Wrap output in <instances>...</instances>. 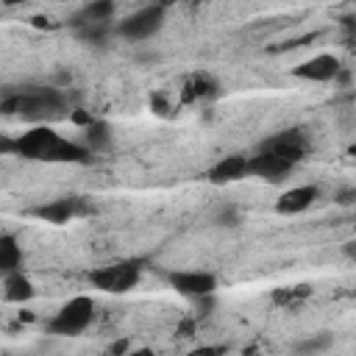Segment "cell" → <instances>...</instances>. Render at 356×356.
Masks as SVG:
<instances>
[{"instance_id": "obj_8", "label": "cell", "mask_w": 356, "mask_h": 356, "mask_svg": "<svg viewBox=\"0 0 356 356\" xmlns=\"http://www.w3.org/2000/svg\"><path fill=\"white\" fill-rule=\"evenodd\" d=\"M295 78H303V81H314V83H325V81H334L339 75V58L331 56V53H317L306 61H300L295 70H292Z\"/></svg>"}, {"instance_id": "obj_2", "label": "cell", "mask_w": 356, "mask_h": 356, "mask_svg": "<svg viewBox=\"0 0 356 356\" xmlns=\"http://www.w3.org/2000/svg\"><path fill=\"white\" fill-rule=\"evenodd\" d=\"M3 111L14 114L19 120H28L33 125H44L50 120H58L67 114V97L58 89H28V92H17L8 100H3Z\"/></svg>"}, {"instance_id": "obj_3", "label": "cell", "mask_w": 356, "mask_h": 356, "mask_svg": "<svg viewBox=\"0 0 356 356\" xmlns=\"http://www.w3.org/2000/svg\"><path fill=\"white\" fill-rule=\"evenodd\" d=\"M145 261L139 259H125V261H114L106 267H97L89 273V281L100 289V292H111V295H122L128 289H134L142 278Z\"/></svg>"}, {"instance_id": "obj_22", "label": "cell", "mask_w": 356, "mask_h": 356, "mask_svg": "<svg viewBox=\"0 0 356 356\" xmlns=\"http://www.w3.org/2000/svg\"><path fill=\"white\" fill-rule=\"evenodd\" d=\"M122 356H156L150 348H136V350H125Z\"/></svg>"}, {"instance_id": "obj_21", "label": "cell", "mask_w": 356, "mask_h": 356, "mask_svg": "<svg viewBox=\"0 0 356 356\" xmlns=\"http://www.w3.org/2000/svg\"><path fill=\"white\" fill-rule=\"evenodd\" d=\"M184 356H220V348L203 345V348H195V350H189V353H184Z\"/></svg>"}, {"instance_id": "obj_9", "label": "cell", "mask_w": 356, "mask_h": 356, "mask_svg": "<svg viewBox=\"0 0 356 356\" xmlns=\"http://www.w3.org/2000/svg\"><path fill=\"white\" fill-rule=\"evenodd\" d=\"M292 170H295V167H289L286 161H281L278 156L264 153V150H259L256 156H248V175L264 178V181H281V178L289 175Z\"/></svg>"}, {"instance_id": "obj_12", "label": "cell", "mask_w": 356, "mask_h": 356, "mask_svg": "<svg viewBox=\"0 0 356 356\" xmlns=\"http://www.w3.org/2000/svg\"><path fill=\"white\" fill-rule=\"evenodd\" d=\"M245 175H248V156H242V153L225 156L209 170V181L211 184H231V181H239Z\"/></svg>"}, {"instance_id": "obj_15", "label": "cell", "mask_w": 356, "mask_h": 356, "mask_svg": "<svg viewBox=\"0 0 356 356\" xmlns=\"http://www.w3.org/2000/svg\"><path fill=\"white\" fill-rule=\"evenodd\" d=\"M33 295H36V289H33L31 278H28L22 270L6 275V300H11V303H25V300H31Z\"/></svg>"}, {"instance_id": "obj_18", "label": "cell", "mask_w": 356, "mask_h": 356, "mask_svg": "<svg viewBox=\"0 0 356 356\" xmlns=\"http://www.w3.org/2000/svg\"><path fill=\"white\" fill-rule=\"evenodd\" d=\"M331 342H334V337H331V334H325V331L312 334V337H306L303 342H298V345H295V356H317V353L328 350V348H331Z\"/></svg>"}, {"instance_id": "obj_5", "label": "cell", "mask_w": 356, "mask_h": 356, "mask_svg": "<svg viewBox=\"0 0 356 356\" xmlns=\"http://www.w3.org/2000/svg\"><path fill=\"white\" fill-rule=\"evenodd\" d=\"M161 25H164V6H145V8L134 11V14H128L117 25V31L125 39H136L139 42V39H147V36L159 33Z\"/></svg>"}, {"instance_id": "obj_20", "label": "cell", "mask_w": 356, "mask_h": 356, "mask_svg": "<svg viewBox=\"0 0 356 356\" xmlns=\"http://www.w3.org/2000/svg\"><path fill=\"white\" fill-rule=\"evenodd\" d=\"M78 36H81L83 42L100 47V44L106 42V36H108V25H83V28H78Z\"/></svg>"}, {"instance_id": "obj_13", "label": "cell", "mask_w": 356, "mask_h": 356, "mask_svg": "<svg viewBox=\"0 0 356 356\" xmlns=\"http://www.w3.org/2000/svg\"><path fill=\"white\" fill-rule=\"evenodd\" d=\"M114 17V3L108 0H100V3H89V6H81L72 17V28H83V25H108V19Z\"/></svg>"}, {"instance_id": "obj_1", "label": "cell", "mask_w": 356, "mask_h": 356, "mask_svg": "<svg viewBox=\"0 0 356 356\" xmlns=\"http://www.w3.org/2000/svg\"><path fill=\"white\" fill-rule=\"evenodd\" d=\"M0 150H11L14 156L31 159V161H56V164H83L92 156L81 142L64 139L50 125H33L31 131L8 142H0Z\"/></svg>"}, {"instance_id": "obj_17", "label": "cell", "mask_w": 356, "mask_h": 356, "mask_svg": "<svg viewBox=\"0 0 356 356\" xmlns=\"http://www.w3.org/2000/svg\"><path fill=\"white\" fill-rule=\"evenodd\" d=\"M108 142H111V131H108V125H106L103 120H92V122L83 128V147H86L89 153L103 150Z\"/></svg>"}, {"instance_id": "obj_19", "label": "cell", "mask_w": 356, "mask_h": 356, "mask_svg": "<svg viewBox=\"0 0 356 356\" xmlns=\"http://www.w3.org/2000/svg\"><path fill=\"white\" fill-rule=\"evenodd\" d=\"M306 298H309V289L306 286H295V289L284 286V289H275V295H273V300L281 303V306H292V303H300Z\"/></svg>"}, {"instance_id": "obj_4", "label": "cell", "mask_w": 356, "mask_h": 356, "mask_svg": "<svg viewBox=\"0 0 356 356\" xmlns=\"http://www.w3.org/2000/svg\"><path fill=\"white\" fill-rule=\"evenodd\" d=\"M92 320H95V300L89 295H75L56 312V317L47 323V331L56 337H78L81 331L89 328Z\"/></svg>"}, {"instance_id": "obj_11", "label": "cell", "mask_w": 356, "mask_h": 356, "mask_svg": "<svg viewBox=\"0 0 356 356\" xmlns=\"http://www.w3.org/2000/svg\"><path fill=\"white\" fill-rule=\"evenodd\" d=\"M81 211H83V206H81L78 197H58V200H50V203H42V206L33 209V214H36L39 220L56 222V225L70 222V220H72L75 214H81Z\"/></svg>"}, {"instance_id": "obj_6", "label": "cell", "mask_w": 356, "mask_h": 356, "mask_svg": "<svg viewBox=\"0 0 356 356\" xmlns=\"http://www.w3.org/2000/svg\"><path fill=\"white\" fill-rule=\"evenodd\" d=\"M170 284L184 298H209L217 289V278L206 270H178L170 273Z\"/></svg>"}, {"instance_id": "obj_16", "label": "cell", "mask_w": 356, "mask_h": 356, "mask_svg": "<svg viewBox=\"0 0 356 356\" xmlns=\"http://www.w3.org/2000/svg\"><path fill=\"white\" fill-rule=\"evenodd\" d=\"M22 264V248L17 245V239L11 234H0V273H17Z\"/></svg>"}, {"instance_id": "obj_10", "label": "cell", "mask_w": 356, "mask_h": 356, "mask_svg": "<svg viewBox=\"0 0 356 356\" xmlns=\"http://www.w3.org/2000/svg\"><path fill=\"white\" fill-rule=\"evenodd\" d=\"M317 197H320V189H317L314 184L292 186V189H286V192L275 200V211H278V214H300V211H306Z\"/></svg>"}, {"instance_id": "obj_14", "label": "cell", "mask_w": 356, "mask_h": 356, "mask_svg": "<svg viewBox=\"0 0 356 356\" xmlns=\"http://www.w3.org/2000/svg\"><path fill=\"white\" fill-rule=\"evenodd\" d=\"M217 95V81L206 72H195L184 81V89H181V100L184 103H195V100H206V97H214Z\"/></svg>"}, {"instance_id": "obj_7", "label": "cell", "mask_w": 356, "mask_h": 356, "mask_svg": "<svg viewBox=\"0 0 356 356\" xmlns=\"http://www.w3.org/2000/svg\"><path fill=\"white\" fill-rule=\"evenodd\" d=\"M261 150H264V153H273V156H278L281 161H286L289 167H295V164L303 161V156H306V139H303L300 131H284V134H278V136L261 142Z\"/></svg>"}]
</instances>
